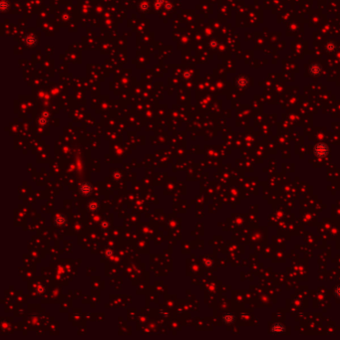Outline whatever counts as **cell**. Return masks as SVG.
Wrapping results in <instances>:
<instances>
[{"mask_svg":"<svg viewBox=\"0 0 340 340\" xmlns=\"http://www.w3.org/2000/svg\"><path fill=\"white\" fill-rule=\"evenodd\" d=\"M328 152V147L326 144L323 143H319L314 147V153L317 156H325Z\"/></svg>","mask_w":340,"mask_h":340,"instance_id":"6da1fadb","label":"cell"}]
</instances>
